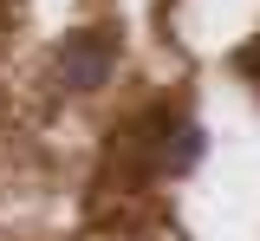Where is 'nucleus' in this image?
I'll use <instances>...</instances> for the list:
<instances>
[{
	"instance_id": "obj_1",
	"label": "nucleus",
	"mask_w": 260,
	"mask_h": 241,
	"mask_svg": "<svg viewBox=\"0 0 260 241\" xmlns=\"http://www.w3.org/2000/svg\"><path fill=\"white\" fill-rule=\"evenodd\" d=\"M117 66V33L111 26H85L59 46V85L65 92H98Z\"/></svg>"
},
{
	"instance_id": "obj_2",
	"label": "nucleus",
	"mask_w": 260,
	"mask_h": 241,
	"mask_svg": "<svg viewBox=\"0 0 260 241\" xmlns=\"http://www.w3.org/2000/svg\"><path fill=\"white\" fill-rule=\"evenodd\" d=\"M162 170H195V163H202V124H189V117H182V124H176V131H162Z\"/></svg>"
}]
</instances>
